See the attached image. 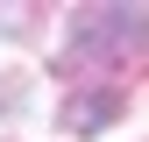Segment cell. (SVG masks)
Returning <instances> with one entry per match:
<instances>
[{"mask_svg":"<svg viewBox=\"0 0 149 142\" xmlns=\"http://www.w3.org/2000/svg\"><path fill=\"white\" fill-rule=\"evenodd\" d=\"M149 50V7H78L71 64H121Z\"/></svg>","mask_w":149,"mask_h":142,"instance_id":"obj_1","label":"cell"},{"mask_svg":"<svg viewBox=\"0 0 149 142\" xmlns=\"http://www.w3.org/2000/svg\"><path fill=\"white\" fill-rule=\"evenodd\" d=\"M121 114V93H78L64 106V128H100V121H114Z\"/></svg>","mask_w":149,"mask_h":142,"instance_id":"obj_2","label":"cell"}]
</instances>
